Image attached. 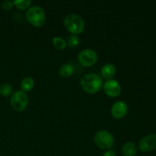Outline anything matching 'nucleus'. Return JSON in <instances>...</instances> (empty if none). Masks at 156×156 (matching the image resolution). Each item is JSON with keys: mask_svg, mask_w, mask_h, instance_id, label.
<instances>
[{"mask_svg": "<svg viewBox=\"0 0 156 156\" xmlns=\"http://www.w3.org/2000/svg\"><path fill=\"white\" fill-rule=\"evenodd\" d=\"M52 42H53V46L59 50H63L66 47V42L65 40L59 37H54L52 39Z\"/></svg>", "mask_w": 156, "mask_h": 156, "instance_id": "dca6fc26", "label": "nucleus"}, {"mask_svg": "<svg viewBox=\"0 0 156 156\" xmlns=\"http://www.w3.org/2000/svg\"><path fill=\"white\" fill-rule=\"evenodd\" d=\"M78 59L82 66L90 67L94 66L98 60V53L92 49L87 48L82 50L78 55Z\"/></svg>", "mask_w": 156, "mask_h": 156, "instance_id": "423d86ee", "label": "nucleus"}, {"mask_svg": "<svg viewBox=\"0 0 156 156\" xmlns=\"http://www.w3.org/2000/svg\"><path fill=\"white\" fill-rule=\"evenodd\" d=\"M139 149L143 152H149L156 149V135L149 134L140 140Z\"/></svg>", "mask_w": 156, "mask_h": 156, "instance_id": "0eeeda50", "label": "nucleus"}, {"mask_svg": "<svg viewBox=\"0 0 156 156\" xmlns=\"http://www.w3.org/2000/svg\"><path fill=\"white\" fill-rule=\"evenodd\" d=\"M12 94H13V89L9 84L5 83L0 85V94L5 97H9Z\"/></svg>", "mask_w": 156, "mask_h": 156, "instance_id": "2eb2a0df", "label": "nucleus"}, {"mask_svg": "<svg viewBox=\"0 0 156 156\" xmlns=\"http://www.w3.org/2000/svg\"><path fill=\"white\" fill-rule=\"evenodd\" d=\"M26 18L32 25L41 27L46 22L45 12L38 5L30 6L26 12Z\"/></svg>", "mask_w": 156, "mask_h": 156, "instance_id": "7ed1b4c3", "label": "nucleus"}, {"mask_svg": "<svg viewBox=\"0 0 156 156\" xmlns=\"http://www.w3.org/2000/svg\"><path fill=\"white\" fill-rule=\"evenodd\" d=\"M111 114L116 119H122L126 115L128 106L126 102L117 101L111 107Z\"/></svg>", "mask_w": 156, "mask_h": 156, "instance_id": "1a4fd4ad", "label": "nucleus"}, {"mask_svg": "<svg viewBox=\"0 0 156 156\" xmlns=\"http://www.w3.org/2000/svg\"><path fill=\"white\" fill-rule=\"evenodd\" d=\"M74 67L71 64H63L62 66L59 68V73L62 77L69 78L74 73Z\"/></svg>", "mask_w": 156, "mask_h": 156, "instance_id": "f8f14e48", "label": "nucleus"}, {"mask_svg": "<svg viewBox=\"0 0 156 156\" xmlns=\"http://www.w3.org/2000/svg\"><path fill=\"white\" fill-rule=\"evenodd\" d=\"M34 81L31 77H25L21 82V88L23 91H29L34 88Z\"/></svg>", "mask_w": 156, "mask_h": 156, "instance_id": "ddd939ff", "label": "nucleus"}, {"mask_svg": "<svg viewBox=\"0 0 156 156\" xmlns=\"http://www.w3.org/2000/svg\"><path fill=\"white\" fill-rule=\"evenodd\" d=\"M14 5V2L11 0H5V1L2 2V7L5 9V10H9L12 8Z\"/></svg>", "mask_w": 156, "mask_h": 156, "instance_id": "a211bd4d", "label": "nucleus"}, {"mask_svg": "<svg viewBox=\"0 0 156 156\" xmlns=\"http://www.w3.org/2000/svg\"><path fill=\"white\" fill-rule=\"evenodd\" d=\"M14 5L19 9H29L32 2L30 0H15Z\"/></svg>", "mask_w": 156, "mask_h": 156, "instance_id": "f3484780", "label": "nucleus"}, {"mask_svg": "<svg viewBox=\"0 0 156 156\" xmlns=\"http://www.w3.org/2000/svg\"><path fill=\"white\" fill-rule=\"evenodd\" d=\"M94 143L100 149H109L112 148L114 139L112 134L107 130H99L94 135Z\"/></svg>", "mask_w": 156, "mask_h": 156, "instance_id": "20e7f679", "label": "nucleus"}, {"mask_svg": "<svg viewBox=\"0 0 156 156\" xmlns=\"http://www.w3.org/2000/svg\"><path fill=\"white\" fill-rule=\"evenodd\" d=\"M80 84L82 89L90 94L98 92L104 85L101 76L95 73L85 75L81 79Z\"/></svg>", "mask_w": 156, "mask_h": 156, "instance_id": "f257e3e1", "label": "nucleus"}, {"mask_svg": "<svg viewBox=\"0 0 156 156\" xmlns=\"http://www.w3.org/2000/svg\"><path fill=\"white\" fill-rule=\"evenodd\" d=\"M63 24L71 34H79L85 29L83 18L76 14H69L64 18Z\"/></svg>", "mask_w": 156, "mask_h": 156, "instance_id": "f03ea898", "label": "nucleus"}, {"mask_svg": "<svg viewBox=\"0 0 156 156\" xmlns=\"http://www.w3.org/2000/svg\"><path fill=\"white\" fill-rule=\"evenodd\" d=\"M102 156H116V153L113 150H108L105 152Z\"/></svg>", "mask_w": 156, "mask_h": 156, "instance_id": "6ab92c4d", "label": "nucleus"}, {"mask_svg": "<svg viewBox=\"0 0 156 156\" xmlns=\"http://www.w3.org/2000/svg\"><path fill=\"white\" fill-rule=\"evenodd\" d=\"M122 152L125 156H135L137 153V146L135 143L128 142L123 146Z\"/></svg>", "mask_w": 156, "mask_h": 156, "instance_id": "9b49d317", "label": "nucleus"}, {"mask_svg": "<svg viewBox=\"0 0 156 156\" xmlns=\"http://www.w3.org/2000/svg\"><path fill=\"white\" fill-rule=\"evenodd\" d=\"M80 38L76 34H70L68 36L67 38L66 44H68L72 48H75L80 44Z\"/></svg>", "mask_w": 156, "mask_h": 156, "instance_id": "4468645a", "label": "nucleus"}, {"mask_svg": "<svg viewBox=\"0 0 156 156\" xmlns=\"http://www.w3.org/2000/svg\"><path fill=\"white\" fill-rule=\"evenodd\" d=\"M102 77L106 79H111L115 76L116 74V67L115 66L111 63H107L102 66L101 69Z\"/></svg>", "mask_w": 156, "mask_h": 156, "instance_id": "9d476101", "label": "nucleus"}, {"mask_svg": "<svg viewBox=\"0 0 156 156\" xmlns=\"http://www.w3.org/2000/svg\"><path fill=\"white\" fill-rule=\"evenodd\" d=\"M103 88L107 95L114 98L118 96L121 92V86L117 81L114 79H109L103 85Z\"/></svg>", "mask_w": 156, "mask_h": 156, "instance_id": "6e6552de", "label": "nucleus"}, {"mask_svg": "<svg viewBox=\"0 0 156 156\" xmlns=\"http://www.w3.org/2000/svg\"><path fill=\"white\" fill-rule=\"evenodd\" d=\"M10 103L12 108L16 111H22L27 108L28 98L27 94L23 91H16L12 94Z\"/></svg>", "mask_w": 156, "mask_h": 156, "instance_id": "39448f33", "label": "nucleus"}]
</instances>
